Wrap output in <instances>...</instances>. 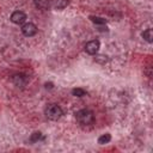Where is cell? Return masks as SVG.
Listing matches in <instances>:
<instances>
[{
	"mask_svg": "<svg viewBox=\"0 0 153 153\" xmlns=\"http://www.w3.org/2000/svg\"><path fill=\"white\" fill-rule=\"evenodd\" d=\"M72 94L75 97H84L86 94V91L82 88H73L72 90Z\"/></svg>",
	"mask_w": 153,
	"mask_h": 153,
	"instance_id": "11",
	"label": "cell"
},
{
	"mask_svg": "<svg viewBox=\"0 0 153 153\" xmlns=\"http://www.w3.org/2000/svg\"><path fill=\"white\" fill-rule=\"evenodd\" d=\"M62 109L56 104H49L45 108V116L51 121H57L62 116Z\"/></svg>",
	"mask_w": 153,
	"mask_h": 153,
	"instance_id": "2",
	"label": "cell"
},
{
	"mask_svg": "<svg viewBox=\"0 0 153 153\" xmlns=\"http://www.w3.org/2000/svg\"><path fill=\"white\" fill-rule=\"evenodd\" d=\"M68 5V0H56V2H55V7L56 8H65L66 6Z\"/></svg>",
	"mask_w": 153,
	"mask_h": 153,
	"instance_id": "12",
	"label": "cell"
},
{
	"mask_svg": "<svg viewBox=\"0 0 153 153\" xmlns=\"http://www.w3.org/2000/svg\"><path fill=\"white\" fill-rule=\"evenodd\" d=\"M99 48H100L99 41H98V39H93V41H90V42L86 43V45H85V51H86L87 54H90V55H94V54L98 53Z\"/></svg>",
	"mask_w": 153,
	"mask_h": 153,
	"instance_id": "3",
	"label": "cell"
},
{
	"mask_svg": "<svg viewBox=\"0 0 153 153\" xmlns=\"http://www.w3.org/2000/svg\"><path fill=\"white\" fill-rule=\"evenodd\" d=\"M39 139H42V134H41L39 131H35V133L31 135V137H30V140H31L32 142H36V141H38Z\"/></svg>",
	"mask_w": 153,
	"mask_h": 153,
	"instance_id": "13",
	"label": "cell"
},
{
	"mask_svg": "<svg viewBox=\"0 0 153 153\" xmlns=\"http://www.w3.org/2000/svg\"><path fill=\"white\" fill-rule=\"evenodd\" d=\"M110 140H111V135H110V134H103L102 136H99V139H98V143H100V145H105V143H108Z\"/></svg>",
	"mask_w": 153,
	"mask_h": 153,
	"instance_id": "9",
	"label": "cell"
},
{
	"mask_svg": "<svg viewBox=\"0 0 153 153\" xmlns=\"http://www.w3.org/2000/svg\"><path fill=\"white\" fill-rule=\"evenodd\" d=\"M90 19H91L94 24H98V25H103V24L106 23V20H105L104 18H102V17H97V16H91Z\"/></svg>",
	"mask_w": 153,
	"mask_h": 153,
	"instance_id": "10",
	"label": "cell"
},
{
	"mask_svg": "<svg viewBox=\"0 0 153 153\" xmlns=\"http://www.w3.org/2000/svg\"><path fill=\"white\" fill-rule=\"evenodd\" d=\"M26 20V14L22 11H16L11 14V22L14 23V24H23L24 22Z\"/></svg>",
	"mask_w": 153,
	"mask_h": 153,
	"instance_id": "5",
	"label": "cell"
},
{
	"mask_svg": "<svg viewBox=\"0 0 153 153\" xmlns=\"http://www.w3.org/2000/svg\"><path fill=\"white\" fill-rule=\"evenodd\" d=\"M142 37L143 39H146L148 43H152L153 42V30L152 29H147L142 32Z\"/></svg>",
	"mask_w": 153,
	"mask_h": 153,
	"instance_id": "8",
	"label": "cell"
},
{
	"mask_svg": "<svg viewBox=\"0 0 153 153\" xmlns=\"http://www.w3.org/2000/svg\"><path fill=\"white\" fill-rule=\"evenodd\" d=\"M12 82L18 87H23L26 82V78L23 74H14L12 76Z\"/></svg>",
	"mask_w": 153,
	"mask_h": 153,
	"instance_id": "6",
	"label": "cell"
},
{
	"mask_svg": "<svg viewBox=\"0 0 153 153\" xmlns=\"http://www.w3.org/2000/svg\"><path fill=\"white\" fill-rule=\"evenodd\" d=\"M22 32L24 36L26 37H32L36 35L37 32V26L33 24V23H25L23 26H22Z\"/></svg>",
	"mask_w": 153,
	"mask_h": 153,
	"instance_id": "4",
	"label": "cell"
},
{
	"mask_svg": "<svg viewBox=\"0 0 153 153\" xmlns=\"http://www.w3.org/2000/svg\"><path fill=\"white\" fill-rule=\"evenodd\" d=\"M75 117L78 120L79 123L84 124V126H90L93 123L94 121V116H93V112L91 110H87V109H82V110H79L76 114H75Z\"/></svg>",
	"mask_w": 153,
	"mask_h": 153,
	"instance_id": "1",
	"label": "cell"
},
{
	"mask_svg": "<svg viewBox=\"0 0 153 153\" xmlns=\"http://www.w3.org/2000/svg\"><path fill=\"white\" fill-rule=\"evenodd\" d=\"M33 4L39 10H49L51 7L50 0H33Z\"/></svg>",
	"mask_w": 153,
	"mask_h": 153,
	"instance_id": "7",
	"label": "cell"
}]
</instances>
